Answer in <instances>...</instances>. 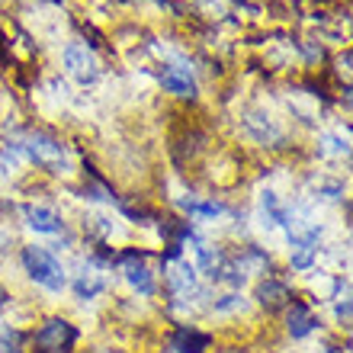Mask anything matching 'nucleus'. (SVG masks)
<instances>
[{"label":"nucleus","instance_id":"obj_7","mask_svg":"<svg viewBox=\"0 0 353 353\" xmlns=\"http://www.w3.org/2000/svg\"><path fill=\"white\" fill-rule=\"evenodd\" d=\"M257 299H261V305L267 308V312H276V308L292 302V289H289L286 283H279V279H267V283L257 286Z\"/></svg>","mask_w":353,"mask_h":353},{"label":"nucleus","instance_id":"obj_9","mask_svg":"<svg viewBox=\"0 0 353 353\" xmlns=\"http://www.w3.org/2000/svg\"><path fill=\"white\" fill-rule=\"evenodd\" d=\"M170 289H174L176 299H190L196 292V267H190V263H176L174 273L168 276Z\"/></svg>","mask_w":353,"mask_h":353},{"label":"nucleus","instance_id":"obj_11","mask_svg":"<svg viewBox=\"0 0 353 353\" xmlns=\"http://www.w3.org/2000/svg\"><path fill=\"white\" fill-rule=\"evenodd\" d=\"M103 289H106V279H103L100 273H81L74 283L77 299H93V296H100Z\"/></svg>","mask_w":353,"mask_h":353},{"label":"nucleus","instance_id":"obj_5","mask_svg":"<svg viewBox=\"0 0 353 353\" xmlns=\"http://www.w3.org/2000/svg\"><path fill=\"white\" fill-rule=\"evenodd\" d=\"M23 215H26L29 228H32V232H39V234H61V232H65L61 215L52 212V209H46V205H26V209H23Z\"/></svg>","mask_w":353,"mask_h":353},{"label":"nucleus","instance_id":"obj_4","mask_svg":"<svg viewBox=\"0 0 353 353\" xmlns=\"http://www.w3.org/2000/svg\"><path fill=\"white\" fill-rule=\"evenodd\" d=\"M77 341V331H74V325H68V321H46L42 325V331L36 334V344L39 347H48V350H55V353H61L65 347H71Z\"/></svg>","mask_w":353,"mask_h":353},{"label":"nucleus","instance_id":"obj_3","mask_svg":"<svg viewBox=\"0 0 353 353\" xmlns=\"http://www.w3.org/2000/svg\"><path fill=\"white\" fill-rule=\"evenodd\" d=\"M61 61H65L68 74L81 77L84 84L97 77V61H93V55L87 52V46H81V42H71V46H65V52H61Z\"/></svg>","mask_w":353,"mask_h":353},{"label":"nucleus","instance_id":"obj_14","mask_svg":"<svg viewBox=\"0 0 353 353\" xmlns=\"http://www.w3.org/2000/svg\"><path fill=\"white\" fill-rule=\"evenodd\" d=\"M321 145H325V154H347V141H341V139H334V135H325L321 139Z\"/></svg>","mask_w":353,"mask_h":353},{"label":"nucleus","instance_id":"obj_8","mask_svg":"<svg viewBox=\"0 0 353 353\" xmlns=\"http://www.w3.org/2000/svg\"><path fill=\"white\" fill-rule=\"evenodd\" d=\"M289 334L292 337H305L312 327H315V315H312V308L305 305V302H299V299H292L289 302Z\"/></svg>","mask_w":353,"mask_h":353},{"label":"nucleus","instance_id":"obj_10","mask_svg":"<svg viewBox=\"0 0 353 353\" xmlns=\"http://www.w3.org/2000/svg\"><path fill=\"white\" fill-rule=\"evenodd\" d=\"M205 344H209V337L193 331V327H180L174 334V350L176 353H203Z\"/></svg>","mask_w":353,"mask_h":353},{"label":"nucleus","instance_id":"obj_13","mask_svg":"<svg viewBox=\"0 0 353 353\" xmlns=\"http://www.w3.org/2000/svg\"><path fill=\"white\" fill-rule=\"evenodd\" d=\"M315 261V248H305V244H299L296 251H292V267L296 270H308Z\"/></svg>","mask_w":353,"mask_h":353},{"label":"nucleus","instance_id":"obj_2","mask_svg":"<svg viewBox=\"0 0 353 353\" xmlns=\"http://www.w3.org/2000/svg\"><path fill=\"white\" fill-rule=\"evenodd\" d=\"M23 267L39 286H46L48 292H61L65 289V267L58 263V257L48 248H23Z\"/></svg>","mask_w":353,"mask_h":353},{"label":"nucleus","instance_id":"obj_15","mask_svg":"<svg viewBox=\"0 0 353 353\" xmlns=\"http://www.w3.org/2000/svg\"><path fill=\"white\" fill-rule=\"evenodd\" d=\"M7 302H10V296H7V289H3V286H0V308H3V305H7Z\"/></svg>","mask_w":353,"mask_h":353},{"label":"nucleus","instance_id":"obj_12","mask_svg":"<svg viewBox=\"0 0 353 353\" xmlns=\"http://www.w3.org/2000/svg\"><path fill=\"white\" fill-rule=\"evenodd\" d=\"M180 205H183L186 212L203 215V219H219V215L225 212V205H222V203H199V199H180Z\"/></svg>","mask_w":353,"mask_h":353},{"label":"nucleus","instance_id":"obj_1","mask_svg":"<svg viewBox=\"0 0 353 353\" xmlns=\"http://www.w3.org/2000/svg\"><path fill=\"white\" fill-rule=\"evenodd\" d=\"M13 151L29 161H36L39 168L52 170V174H65L68 170V148L48 132H29L26 139L13 141Z\"/></svg>","mask_w":353,"mask_h":353},{"label":"nucleus","instance_id":"obj_6","mask_svg":"<svg viewBox=\"0 0 353 353\" xmlns=\"http://www.w3.org/2000/svg\"><path fill=\"white\" fill-rule=\"evenodd\" d=\"M161 87L168 93H176V97H193L196 93V84H193V77H190V68L180 65V68H164L158 74Z\"/></svg>","mask_w":353,"mask_h":353}]
</instances>
